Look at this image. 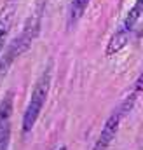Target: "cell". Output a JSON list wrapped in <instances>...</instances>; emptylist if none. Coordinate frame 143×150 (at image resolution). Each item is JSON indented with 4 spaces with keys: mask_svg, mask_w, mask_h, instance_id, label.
<instances>
[{
    "mask_svg": "<svg viewBox=\"0 0 143 150\" xmlns=\"http://www.w3.org/2000/svg\"><path fill=\"white\" fill-rule=\"evenodd\" d=\"M40 14H42V12H40V7H38V9L35 11V14L26 21V25H25V28L21 30V33L11 42V45L7 47L5 54H2V61H0V75H5V72L9 70V67L12 65V61H14L18 56H21L25 51L30 49L32 40L37 37L38 28H40Z\"/></svg>",
    "mask_w": 143,
    "mask_h": 150,
    "instance_id": "6da1fadb",
    "label": "cell"
},
{
    "mask_svg": "<svg viewBox=\"0 0 143 150\" xmlns=\"http://www.w3.org/2000/svg\"><path fill=\"white\" fill-rule=\"evenodd\" d=\"M51 63L47 65V68L42 72V75L38 77V80L33 86V91H32V96H30V103L25 110L23 115V124H21V129H23V136H26L33 126H35L37 119L44 108V103H45V98L49 94V87H51Z\"/></svg>",
    "mask_w": 143,
    "mask_h": 150,
    "instance_id": "7a4b0ae2",
    "label": "cell"
},
{
    "mask_svg": "<svg viewBox=\"0 0 143 150\" xmlns=\"http://www.w3.org/2000/svg\"><path fill=\"white\" fill-rule=\"evenodd\" d=\"M135 100H136V96L131 94L127 100H124V101L113 110V113L107 119V122H105V126H103V129H101V133H100V138L96 140L93 150H107L108 147H110V143H112L113 138L117 136V131H119V126H120L122 117L133 108Z\"/></svg>",
    "mask_w": 143,
    "mask_h": 150,
    "instance_id": "3957f363",
    "label": "cell"
},
{
    "mask_svg": "<svg viewBox=\"0 0 143 150\" xmlns=\"http://www.w3.org/2000/svg\"><path fill=\"white\" fill-rule=\"evenodd\" d=\"M14 12H16V5L12 2H7L2 9H0V52L9 38L11 28H12V21H14Z\"/></svg>",
    "mask_w": 143,
    "mask_h": 150,
    "instance_id": "277c9868",
    "label": "cell"
},
{
    "mask_svg": "<svg viewBox=\"0 0 143 150\" xmlns=\"http://www.w3.org/2000/svg\"><path fill=\"white\" fill-rule=\"evenodd\" d=\"M129 38H131V32L120 26V28L112 35L110 42H108L107 51H105V52H107V56H113V54H117L119 51H122V49L127 45Z\"/></svg>",
    "mask_w": 143,
    "mask_h": 150,
    "instance_id": "5b68a950",
    "label": "cell"
},
{
    "mask_svg": "<svg viewBox=\"0 0 143 150\" xmlns=\"http://www.w3.org/2000/svg\"><path fill=\"white\" fill-rule=\"evenodd\" d=\"M11 117H12V93L9 91L0 101V134L11 129Z\"/></svg>",
    "mask_w": 143,
    "mask_h": 150,
    "instance_id": "8992f818",
    "label": "cell"
},
{
    "mask_svg": "<svg viewBox=\"0 0 143 150\" xmlns=\"http://www.w3.org/2000/svg\"><path fill=\"white\" fill-rule=\"evenodd\" d=\"M91 0H72L70 9H68V19H67V25L68 26H73L86 12L87 5H89Z\"/></svg>",
    "mask_w": 143,
    "mask_h": 150,
    "instance_id": "52a82bcc",
    "label": "cell"
},
{
    "mask_svg": "<svg viewBox=\"0 0 143 150\" xmlns=\"http://www.w3.org/2000/svg\"><path fill=\"white\" fill-rule=\"evenodd\" d=\"M142 14H143V0H136V2H135V5L127 11V16H126L124 23H122V28H126V30L133 32V28H135V26H136V23L140 21Z\"/></svg>",
    "mask_w": 143,
    "mask_h": 150,
    "instance_id": "ba28073f",
    "label": "cell"
},
{
    "mask_svg": "<svg viewBox=\"0 0 143 150\" xmlns=\"http://www.w3.org/2000/svg\"><path fill=\"white\" fill-rule=\"evenodd\" d=\"M140 91H143V72L136 79V84H135V93H140Z\"/></svg>",
    "mask_w": 143,
    "mask_h": 150,
    "instance_id": "9c48e42d",
    "label": "cell"
}]
</instances>
